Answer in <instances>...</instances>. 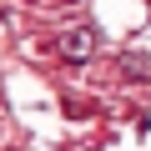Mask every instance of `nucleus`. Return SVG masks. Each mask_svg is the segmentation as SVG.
<instances>
[{"instance_id":"1","label":"nucleus","mask_w":151,"mask_h":151,"mask_svg":"<svg viewBox=\"0 0 151 151\" xmlns=\"http://www.w3.org/2000/svg\"><path fill=\"white\" fill-rule=\"evenodd\" d=\"M55 50H60L65 60H86V55H91V30H65V35L55 40Z\"/></svg>"}]
</instances>
